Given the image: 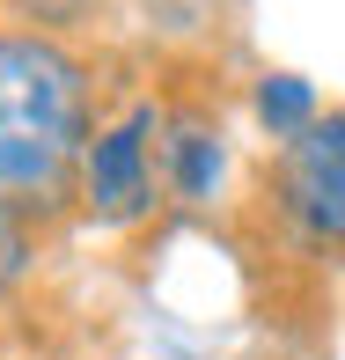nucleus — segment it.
Returning a JSON list of instances; mask_svg holds the SVG:
<instances>
[{"label":"nucleus","mask_w":345,"mask_h":360,"mask_svg":"<svg viewBox=\"0 0 345 360\" xmlns=\"http://www.w3.org/2000/svg\"><path fill=\"white\" fill-rule=\"evenodd\" d=\"M89 162V74L37 30L0 37V206L52 214Z\"/></svg>","instance_id":"1"},{"label":"nucleus","mask_w":345,"mask_h":360,"mask_svg":"<svg viewBox=\"0 0 345 360\" xmlns=\"http://www.w3.org/2000/svg\"><path fill=\"white\" fill-rule=\"evenodd\" d=\"M279 206L301 236L345 243V110L316 118L279 155Z\"/></svg>","instance_id":"2"},{"label":"nucleus","mask_w":345,"mask_h":360,"mask_svg":"<svg viewBox=\"0 0 345 360\" xmlns=\"http://www.w3.org/2000/svg\"><path fill=\"white\" fill-rule=\"evenodd\" d=\"M147 133H155V110H125L118 125L89 140V162H81V206L89 221L103 228H125L155 206V162H147Z\"/></svg>","instance_id":"3"},{"label":"nucleus","mask_w":345,"mask_h":360,"mask_svg":"<svg viewBox=\"0 0 345 360\" xmlns=\"http://www.w3.org/2000/svg\"><path fill=\"white\" fill-rule=\"evenodd\" d=\"M169 184H176V199H213V184H221V133L176 125V140H169Z\"/></svg>","instance_id":"4"},{"label":"nucleus","mask_w":345,"mask_h":360,"mask_svg":"<svg viewBox=\"0 0 345 360\" xmlns=\"http://www.w3.org/2000/svg\"><path fill=\"white\" fill-rule=\"evenodd\" d=\"M257 118L272 125V140H294V133H308L323 110H316V89H308L301 74H265L257 81Z\"/></svg>","instance_id":"5"},{"label":"nucleus","mask_w":345,"mask_h":360,"mask_svg":"<svg viewBox=\"0 0 345 360\" xmlns=\"http://www.w3.org/2000/svg\"><path fill=\"white\" fill-rule=\"evenodd\" d=\"M22 272H30V228H22V214L0 206V294L22 280Z\"/></svg>","instance_id":"6"}]
</instances>
